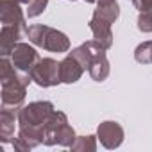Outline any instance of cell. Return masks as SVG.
Segmentation results:
<instances>
[{"label":"cell","mask_w":152,"mask_h":152,"mask_svg":"<svg viewBox=\"0 0 152 152\" xmlns=\"http://www.w3.org/2000/svg\"><path fill=\"white\" fill-rule=\"evenodd\" d=\"M31 81V75H23V72L2 81V106H22Z\"/></svg>","instance_id":"3957f363"},{"label":"cell","mask_w":152,"mask_h":152,"mask_svg":"<svg viewBox=\"0 0 152 152\" xmlns=\"http://www.w3.org/2000/svg\"><path fill=\"white\" fill-rule=\"evenodd\" d=\"M27 6H29L27 7V16L29 18H36L47 9L48 0H31V4H27Z\"/></svg>","instance_id":"e0dca14e"},{"label":"cell","mask_w":152,"mask_h":152,"mask_svg":"<svg viewBox=\"0 0 152 152\" xmlns=\"http://www.w3.org/2000/svg\"><path fill=\"white\" fill-rule=\"evenodd\" d=\"M22 32H25L23 27L2 25V31H0V52H2V57H9L11 56V52L16 47V43H20L18 39L22 38Z\"/></svg>","instance_id":"7c38bea8"},{"label":"cell","mask_w":152,"mask_h":152,"mask_svg":"<svg viewBox=\"0 0 152 152\" xmlns=\"http://www.w3.org/2000/svg\"><path fill=\"white\" fill-rule=\"evenodd\" d=\"M75 131L72 125L64 124L57 129V132L54 134V145H61V147H72L73 141H75Z\"/></svg>","instance_id":"5bb4252c"},{"label":"cell","mask_w":152,"mask_h":152,"mask_svg":"<svg viewBox=\"0 0 152 152\" xmlns=\"http://www.w3.org/2000/svg\"><path fill=\"white\" fill-rule=\"evenodd\" d=\"M54 111H56L54 109V104L48 102V100L31 102L29 106L22 107L20 116H18V124H20V127L22 125H36V127H41Z\"/></svg>","instance_id":"5b68a950"},{"label":"cell","mask_w":152,"mask_h":152,"mask_svg":"<svg viewBox=\"0 0 152 152\" xmlns=\"http://www.w3.org/2000/svg\"><path fill=\"white\" fill-rule=\"evenodd\" d=\"M15 2H18V4H31V0H15Z\"/></svg>","instance_id":"ffe728a7"},{"label":"cell","mask_w":152,"mask_h":152,"mask_svg":"<svg viewBox=\"0 0 152 152\" xmlns=\"http://www.w3.org/2000/svg\"><path fill=\"white\" fill-rule=\"evenodd\" d=\"M84 66L81 64V61L77 57H73L72 54H68L61 63H59V77H61V83H66V84H73L77 83L83 73H84Z\"/></svg>","instance_id":"9c48e42d"},{"label":"cell","mask_w":152,"mask_h":152,"mask_svg":"<svg viewBox=\"0 0 152 152\" xmlns=\"http://www.w3.org/2000/svg\"><path fill=\"white\" fill-rule=\"evenodd\" d=\"M134 59L140 64H148L152 63V41H143L136 47L134 50Z\"/></svg>","instance_id":"2e32d148"},{"label":"cell","mask_w":152,"mask_h":152,"mask_svg":"<svg viewBox=\"0 0 152 152\" xmlns=\"http://www.w3.org/2000/svg\"><path fill=\"white\" fill-rule=\"evenodd\" d=\"M11 61L18 72H31L34 64L39 61V56L36 48H32L29 43H16V47L11 52Z\"/></svg>","instance_id":"8992f818"},{"label":"cell","mask_w":152,"mask_h":152,"mask_svg":"<svg viewBox=\"0 0 152 152\" xmlns=\"http://www.w3.org/2000/svg\"><path fill=\"white\" fill-rule=\"evenodd\" d=\"M124 127L118 122H102L97 129V138L106 148H118L124 141Z\"/></svg>","instance_id":"52a82bcc"},{"label":"cell","mask_w":152,"mask_h":152,"mask_svg":"<svg viewBox=\"0 0 152 152\" xmlns=\"http://www.w3.org/2000/svg\"><path fill=\"white\" fill-rule=\"evenodd\" d=\"M0 22L2 25H18L27 31L20 4L15 0H0Z\"/></svg>","instance_id":"30bf717a"},{"label":"cell","mask_w":152,"mask_h":152,"mask_svg":"<svg viewBox=\"0 0 152 152\" xmlns=\"http://www.w3.org/2000/svg\"><path fill=\"white\" fill-rule=\"evenodd\" d=\"M22 107L20 106H2L0 111V140L2 141H13L15 134V124L18 122Z\"/></svg>","instance_id":"ba28073f"},{"label":"cell","mask_w":152,"mask_h":152,"mask_svg":"<svg viewBox=\"0 0 152 152\" xmlns=\"http://www.w3.org/2000/svg\"><path fill=\"white\" fill-rule=\"evenodd\" d=\"M70 148L75 152H93L97 150V140L95 136H77Z\"/></svg>","instance_id":"9a60e30c"},{"label":"cell","mask_w":152,"mask_h":152,"mask_svg":"<svg viewBox=\"0 0 152 152\" xmlns=\"http://www.w3.org/2000/svg\"><path fill=\"white\" fill-rule=\"evenodd\" d=\"M140 13H152V0H132Z\"/></svg>","instance_id":"d6986e66"},{"label":"cell","mask_w":152,"mask_h":152,"mask_svg":"<svg viewBox=\"0 0 152 152\" xmlns=\"http://www.w3.org/2000/svg\"><path fill=\"white\" fill-rule=\"evenodd\" d=\"M109 61H107V56H106V50L102 47H99L91 57V63L88 66V72L91 75V79L97 81V83H102L109 77Z\"/></svg>","instance_id":"8fae6325"},{"label":"cell","mask_w":152,"mask_h":152,"mask_svg":"<svg viewBox=\"0 0 152 152\" xmlns=\"http://www.w3.org/2000/svg\"><path fill=\"white\" fill-rule=\"evenodd\" d=\"M138 29L141 32H152V13H140Z\"/></svg>","instance_id":"ac0fdd59"},{"label":"cell","mask_w":152,"mask_h":152,"mask_svg":"<svg viewBox=\"0 0 152 152\" xmlns=\"http://www.w3.org/2000/svg\"><path fill=\"white\" fill-rule=\"evenodd\" d=\"M86 2H88V4H93V2H97V0H86Z\"/></svg>","instance_id":"44dd1931"},{"label":"cell","mask_w":152,"mask_h":152,"mask_svg":"<svg viewBox=\"0 0 152 152\" xmlns=\"http://www.w3.org/2000/svg\"><path fill=\"white\" fill-rule=\"evenodd\" d=\"M120 7L116 0H97V9L90 20V31L93 32V39L104 48H111L113 45V31L111 25L118 20Z\"/></svg>","instance_id":"6da1fadb"},{"label":"cell","mask_w":152,"mask_h":152,"mask_svg":"<svg viewBox=\"0 0 152 152\" xmlns=\"http://www.w3.org/2000/svg\"><path fill=\"white\" fill-rule=\"evenodd\" d=\"M27 38L31 43H34L36 47H41L48 52H68L70 50V39L66 38V34H63L61 31H56L48 25H31L25 31Z\"/></svg>","instance_id":"7a4b0ae2"},{"label":"cell","mask_w":152,"mask_h":152,"mask_svg":"<svg viewBox=\"0 0 152 152\" xmlns=\"http://www.w3.org/2000/svg\"><path fill=\"white\" fill-rule=\"evenodd\" d=\"M64 124H68L66 115L61 113V111H54L48 116V120L41 125V129H43V145H54V134Z\"/></svg>","instance_id":"4fadbf2b"},{"label":"cell","mask_w":152,"mask_h":152,"mask_svg":"<svg viewBox=\"0 0 152 152\" xmlns=\"http://www.w3.org/2000/svg\"><path fill=\"white\" fill-rule=\"evenodd\" d=\"M31 79L41 86V88H50V86H57L61 83V77H59V63L50 59V57H45V59H39L34 68L29 72Z\"/></svg>","instance_id":"277c9868"}]
</instances>
